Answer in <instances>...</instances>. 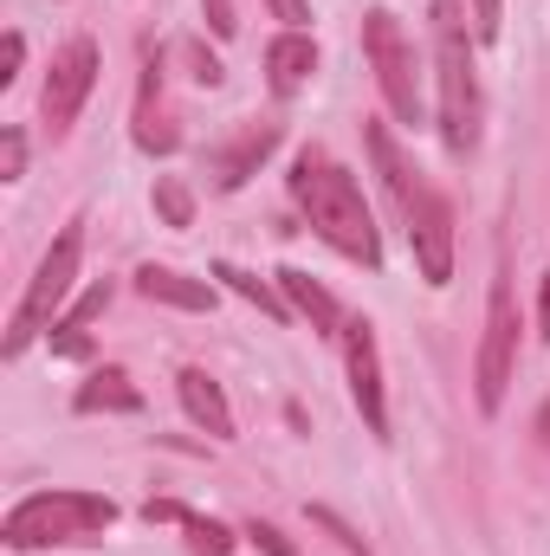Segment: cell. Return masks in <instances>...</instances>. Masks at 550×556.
Instances as JSON below:
<instances>
[{
	"instance_id": "cell-1",
	"label": "cell",
	"mask_w": 550,
	"mask_h": 556,
	"mask_svg": "<svg viewBox=\"0 0 550 556\" xmlns=\"http://www.w3.org/2000/svg\"><path fill=\"white\" fill-rule=\"evenodd\" d=\"M291 201H298V214L311 220V233L324 240V247H337L343 260H357V266H383V233H376V214H370V201H363V181L343 168V162H330L324 149H304L298 162H291Z\"/></svg>"
},
{
	"instance_id": "cell-2",
	"label": "cell",
	"mask_w": 550,
	"mask_h": 556,
	"mask_svg": "<svg viewBox=\"0 0 550 556\" xmlns=\"http://www.w3.org/2000/svg\"><path fill=\"white\" fill-rule=\"evenodd\" d=\"M434 85H440V137L453 155L479 149V59H473V33H466V7L460 0H434Z\"/></svg>"
},
{
	"instance_id": "cell-3",
	"label": "cell",
	"mask_w": 550,
	"mask_h": 556,
	"mask_svg": "<svg viewBox=\"0 0 550 556\" xmlns=\"http://www.w3.org/2000/svg\"><path fill=\"white\" fill-rule=\"evenodd\" d=\"M111 525H117V505L104 492H33L7 511L0 544L13 556H26V551H52V544H85Z\"/></svg>"
},
{
	"instance_id": "cell-4",
	"label": "cell",
	"mask_w": 550,
	"mask_h": 556,
	"mask_svg": "<svg viewBox=\"0 0 550 556\" xmlns=\"http://www.w3.org/2000/svg\"><path fill=\"white\" fill-rule=\"evenodd\" d=\"M78 260H85V233L78 227H65L52 247H46V260H39V273L26 278V291H20V304H13V317H7V356H20L46 324H52V311L72 298V285H78Z\"/></svg>"
},
{
	"instance_id": "cell-5",
	"label": "cell",
	"mask_w": 550,
	"mask_h": 556,
	"mask_svg": "<svg viewBox=\"0 0 550 556\" xmlns=\"http://www.w3.org/2000/svg\"><path fill=\"white\" fill-rule=\"evenodd\" d=\"M363 52L376 65L383 104L396 111V124H421V111H427V98H421V59H414V39L402 33V20L389 7H376L363 20Z\"/></svg>"
},
{
	"instance_id": "cell-6",
	"label": "cell",
	"mask_w": 550,
	"mask_h": 556,
	"mask_svg": "<svg viewBox=\"0 0 550 556\" xmlns=\"http://www.w3.org/2000/svg\"><path fill=\"white\" fill-rule=\"evenodd\" d=\"M479 408L499 415L505 408V389L518 376V304H512V285L499 278L492 298H486V337H479Z\"/></svg>"
},
{
	"instance_id": "cell-7",
	"label": "cell",
	"mask_w": 550,
	"mask_h": 556,
	"mask_svg": "<svg viewBox=\"0 0 550 556\" xmlns=\"http://www.w3.org/2000/svg\"><path fill=\"white\" fill-rule=\"evenodd\" d=\"M402 220H409L414 266H421V278L440 291V285L453 278V201L421 175V181H414V194L402 201Z\"/></svg>"
},
{
	"instance_id": "cell-8",
	"label": "cell",
	"mask_w": 550,
	"mask_h": 556,
	"mask_svg": "<svg viewBox=\"0 0 550 556\" xmlns=\"http://www.w3.org/2000/svg\"><path fill=\"white\" fill-rule=\"evenodd\" d=\"M91 85H98V46H91V39H72V46L52 59L46 91H39V117H46V130H52V137H65V130L78 124V111H85Z\"/></svg>"
},
{
	"instance_id": "cell-9",
	"label": "cell",
	"mask_w": 550,
	"mask_h": 556,
	"mask_svg": "<svg viewBox=\"0 0 550 556\" xmlns=\"http://www.w3.org/2000/svg\"><path fill=\"white\" fill-rule=\"evenodd\" d=\"M343 369H350V395H357V415L376 440H389V402H383V356H376V330L370 317H350L343 324Z\"/></svg>"
},
{
	"instance_id": "cell-10",
	"label": "cell",
	"mask_w": 550,
	"mask_h": 556,
	"mask_svg": "<svg viewBox=\"0 0 550 556\" xmlns=\"http://www.w3.org/2000/svg\"><path fill=\"white\" fill-rule=\"evenodd\" d=\"M273 149H278V124H240L227 142H214V149H208L214 188H221V194H234V188H240V181H247Z\"/></svg>"
},
{
	"instance_id": "cell-11",
	"label": "cell",
	"mask_w": 550,
	"mask_h": 556,
	"mask_svg": "<svg viewBox=\"0 0 550 556\" xmlns=\"http://www.w3.org/2000/svg\"><path fill=\"white\" fill-rule=\"evenodd\" d=\"M137 149L149 155H175L182 149V130H175V111H168V91H162V65L149 59L142 65V85H137Z\"/></svg>"
},
{
	"instance_id": "cell-12",
	"label": "cell",
	"mask_w": 550,
	"mask_h": 556,
	"mask_svg": "<svg viewBox=\"0 0 550 556\" xmlns=\"http://www.w3.org/2000/svg\"><path fill=\"white\" fill-rule=\"evenodd\" d=\"M311 72H317L311 33H278L273 46H266V85H273V98H298L311 85Z\"/></svg>"
},
{
	"instance_id": "cell-13",
	"label": "cell",
	"mask_w": 550,
	"mask_h": 556,
	"mask_svg": "<svg viewBox=\"0 0 550 556\" xmlns=\"http://www.w3.org/2000/svg\"><path fill=\"white\" fill-rule=\"evenodd\" d=\"M175 395H182V408H188L195 427H208L214 440H234V408H227V395H221V382L208 369H182L175 376Z\"/></svg>"
},
{
	"instance_id": "cell-14",
	"label": "cell",
	"mask_w": 550,
	"mask_h": 556,
	"mask_svg": "<svg viewBox=\"0 0 550 556\" xmlns=\"http://www.w3.org/2000/svg\"><path fill=\"white\" fill-rule=\"evenodd\" d=\"M278 291H285V304H291L298 317H311V330H317V337H343V324H350V317H343V304H337V298H330L311 273H291V266H285V273H278Z\"/></svg>"
},
{
	"instance_id": "cell-15",
	"label": "cell",
	"mask_w": 550,
	"mask_h": 556,
	"mask_svg": "<svg viewBox=\"0 0 550 556\" xmlns=\"http://www.w3.org/2000/svg\"><path fill=\"white\" fill-rule=\"evenodd\" d=\"M137 291L149 298V304H168V311H214V285L175 273V266H142Z\"/></svg>"
},
{
	"instance_id": "cell-16",
	"label": "cell",
	"mask_w": 550,
	"mask_h": 556,
	"mask_svg": "<svg viewBox=\"0 0 550 556\" xmlns=\"http://www.w3.org/2000/svg\"><path fill=\"white\" fill-rule=\"evenodd\" d=\"M72 408H78V415H137V408H142V389L124 376V369H98L91 382H78Z\"/></svg>"
},
{
	"instance_id": "cell-17",
	"label": "cell",
	"mask_w": 550,
	"mask_h": 556,
	"mask_svg": "<svg viewBox=\"0 0 550 556\" xmlns=\"http://www.w3.org/2000/svg\"><path fill=\"white\" fill-rule=\"evenodd\" d=\"M363 137H370V162H376L383 188H389V194H396V207H402V201L414 194V181H421V168H414L409 155H402V142L389 137V124H370Z\"/></svg>"
},
{
	"instance_id": "cell-18",
	"label": "cell",
	"mask_w": 550,
	"mask_h": 556,
	"mask_svg": "<svg viewBox=\"0 0 550 556\" xmlns=\"http://www.w3.org/2000/svg\"><path fill=\"white\" fill-rule=\"evenodd\" d=\"M214 278H221V285H227V291H240V298H247V304H260V311H266V317H273V324H285V317H291V304H285V298H278V291H273V285H266V278L240 273V266H214Z\"/></svg>"
},
{
	"instance_id": "cell-19",
	"label": "cell",
	"mask_w": 550,
	"mask_h": 556,
	"mask_svg": "<svg viewBox=\"0 0 550 556\" xmlns=\"http://www.w3.org/2000/svg\"><path fill=\"white\" fill-rule=\"evenodd\" d=\"M155 214H162V227H195V194H188V181L155 175Z\"/></svg>"
},
{
	"instance_id": "cell-20",
	"label": "cell",
	"mask_w": 550,
	"mask_h": 556,
	"mask_svg": "<svg viewBox=\"0 0 550 556\" xmlns=\"http://www.w3.org/2000/svg\"><path fill=\"white\" fill-rule=\"evenodd\" d=\"M182 531H188V551L195 556H234V531L214 525V518H188Z\"/></svg>"
},
{
	"instance_id": "cell-21",
	"label": "cell",
	"mask_w": 550,
	"mask_h": 556,
	"mask_svg": "<svg viewBox=\"0 0 550 556\" xmlns=\"http://www.w3.org/2000/svg\"><path fill=\"white\" fill-rule=\"evenodd\" d=\"M311 525H317V531H330V538H337V544H343L350 556H370V544H363V531H357L350 518H337L330 505H311Z\"/></svg>"
},
{
	"instance_id": "cell-22",
	"label": "cell",
	"mask_w": 550,
	"mask_h": 556,
	"mask_svg": "<svg viewBox=\"0 0 550 556\" xmlns=\"http://www.w3.org/2000/svg\"><path fill=\"white\" fill-rule=\"evenodd\" d=\"M26 175V130H0V181H20Z\"/></svg>"
},
{
	"instance_id": "cell-23",
	"label": "cell",
	"mask_w": 550,
	"mask_h": 556,
	"mask_svg": "<svg viewBox=\"0 0 550 556\" xmlns=\"http://www.w3.org/2000/svg\"><path fill=\"white\" fill-rule=\"evenodd\" d=\"M52 356L85 363V356H91V337H85V330H72V324H52Z\"/></svg>"
},
{
	"instance_id": "cell-24",
	"label": "cell",
	"mask_w": 550,
	"mask_h": 556,
	"mask_svg": "<svg viewBox=\"0 0 550 556\" xmlns=\"http://www.w3.org/2000/svg\"><path fill=\"white\" fill-rule=\"evenodd\" d=\"M505 33V0H473V39H499Z\"/></svg>"
},
{
	"instance_id": "cell-25",
	"label": "cell",
	"mask_w": 550,
	"mask_h": 556,
	"mask_svg": "<svg viewBox=\"0 0 550 556\" xmlns=\"http://www.w3.org/2000/svg\"><path fill=\"white\" fill-rule=\"evenodd\" d=\"M247 538H253V544H260L266 556H298V544H291L278 525H266V518H253V525H247Z\"/></svg>"
},
{
	"instance_id": "cell-26",
	"label": "cell",
	"mask_w": 550,
	"mask_h": 556,
	"mask_svg": "<svg viewBox=\"0 0 550 556\" xmlns=\"http://www.w3.org/2000/svg\"><path fill=\"white\" fill-rule=\"evenodd\" d=\"M182 59H188V78H195V85H221V59H214V52H201V46L188 39Z\"/></svg>"
},
{
	"instance_id": "cell-27",
	"label": "cell",
	"mask_w": 550,
	"mask_h": 556,
	"mask_svg": "<svg viewBox=\"0 0 550 556\" xmlns=\"http://www.w3.org/2000/svg\"><path fill=\"white\" fill-rule=\"evenodd\" d=\"M104 304H111V285H91V291L72 304V317H65V324H72V330H85L91 317H104Z\"/></svg>"
},
{
	"instance_id": "cell-28",
	"label": "cell",
	"mask_w": 550,
	"mask_h": 556,
	"mask_svg": "<svg viewBox=\"0 0 550 556\" xmlns=\"http://www.w3.org/2000/svg\"><path fill=\"white\" fill-rule=\"evenodd\" d=\"M201 13H208V33H214V39H234V33H240L234 0H201Z\"/></svg>"
},
{
	"instance_id": "cell-29",
	"label": "cell",
	"mask_w": 550,
	"mask_h": 556,
	"mask_svg": "<svg viewBox=\"0 0 550 556\" xmlns=\"http://www.w3.org/2000/svg\"><path fill=\"white\" fill-rule=\"evenodd\" d=\"M20 65H26V39H20V33H7V39H0V85H13V78H20Z\"/></svg>"
},
{
	"instance_id": "cell-30",
	"label": "cell",
	"mask_w": 550,
	"mask_h": 556,
	"mask_svg": "<svg viewBox=\"0 0 550 556\" xmlns=\"http://www.w3.org/2000/svg\"><path fill=\"white\" fill-rule=\"evenodd\" d=\"M273 20H285V33H304L311 26V0H266Z\"/></svg>"
},
{
	"instance_id": "cell-31",
	"label": "cell",
	"mask_w": 550,
	"mask_h": 556,
	"mask_svg": "<svg viewBox=\"0 0 550 556\" xmlns=\"http://www.w3.org/2000/svg\"><path fill=\"white\" fill-rule=\"evenodd\" d=\"M142 518H149V525H188L195 511H188V505H175V498H149V505H142Z\"/></svg>"
},
{
	"instance_id": "cell-32",
	"label": "cell",
	"mask_w": 550,
	"mask_h": 556,
	"mask_svg": "<svg viewBox=\"0 0 550 556\" xmlns=\"http://www.w3.org/2000/svg\"><path fill=\"white\" fill-rule=\"evenodd\" d=\"M538 330H545V343H550V273H545V298H538Z\"/></svg>"
},
{
	"instance_id": "cell-33",
	"label": "cell",
	"mask_w": 550,
	"mask_h": 556,
	"mask_svg": "<svg viewBox=\"0 0 550 556\" xmlns=\"http://www.w3.org/2000/svg\"><path fill=\"white\" fill-rule=\"evenodd\" d=\"M538 433H545V440H550V402H545V415H538Z\"/></svg>"
}]
</instances>
